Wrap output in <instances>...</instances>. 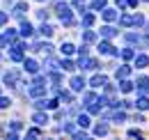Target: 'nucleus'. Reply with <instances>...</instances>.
I'll use <instances>...</instances> for the list:
<instances>
[{
  "label": "nucleus",
  "instance_id": "obj_1",
  "mask_svg": "<svg viewBox=\"0 0 149 140\" xmlns=\"http://www.w3.org/2000/svg\"><path fill=\"white\" fill-rule=\"evenodd\" d=\"M92 85H94V88H101V85H106V78H101V76H94V78H92Z\"/></svg>",
  "mask_w": 149,
  "mask_h": 140
},
{
  "label": "nucleus",
  "instance_id": "obj_2",
  "mask_svg": "<svg viewBox=\"0 0 149 140\" xmlns=\"http://www.w3.org/2000/svg\"><path fill=\"white\" fill-rule=\"evenodd\" d=\"M99 51H101V53H112V46H110V44H101Z\"/></svg>",
  "mask_w": 149,
  "mask_h": 140
},
{
  "label": "nucleus",
  "instance_id": "obj_3",
  "mask_svg": "<svg viewBox=\"0 0 149 140\" xmlns=\"http://www.w3.org/2000/svg\"><path fill=\"white\" fill-rule=\"evenodd\" d=\"M71 85H74V90H80V88H83V80H80V78H74Z\"/></svg>",
  "mask_w": 149,
  "mask_h": 140
},
{
  "label": "nucleus",
  "instance_id": "obj_4",
  "mask_svg": "<svg viewBox=\"0 0 149 140\" xmlns=\"http://www.w3.org/2000/svg\"><path fill=\"white\" fill-rule=\"evenodd\" d=\"M147 85H149V80H147V78H140V80H138V88H140V90H145Z\"/></svg>",
  "mask_w": 149,
  "mask_h": 140
},
{
  "label": "nucleus",
  "instance_id": "obj_5",
  "mask_svg": "<svg viewBox=\"0 0 149 140\" xmlns=\"http://www.w3.org/2000/svg\"><path fill=\"white\" fill-rule=\"evenodd\" d=\"M145 64H147V57L140 55V57H138V67H145Z\"/></svg>",
  "mask_w": 149,
  "mask_h": 140
},
{
  "label": "nucleus",
  "instance_id": "obj_6",
  "mask_svg": "<svg viewBox=\"0 0 149 140\" xmlns=\"http://www.w3.org/2000/svg\"><path fill=\"white\" fill-rule=\"evenodd\" d=\"M103 35H106V37H112V35H115V30H112V28H103Z\"/></svg>",
  "mask_w": 149,
  "mask_h": 140
},
{
  "label": "nucleus",
  "instance_id": "obj_7",
  "mask_svg": "<svg viewBox=\"0 0 149 140\" xmlns=\"http://www.w3.org/2000/svg\"><path fill=\"white\" fill-rule=\"evenodd\" d=\"M62 51H64V53H71V51H74V46H71V44H64V46H62Z\"/></svg>",
  "mask_w": 149,
  "mask_h": 140
},
{
  "label": "nucleus",
  "instance_id": "obj_8",
  "mask_svg": "<svg viewBox=\"0 0 149 140\" xmlns=\"http://www.w3.org/2000/svg\"><path fill=\"white\" fill-rule=\"evenodd\" d=\"M78 124H80V126H87V124H90V120H87V117H80V120H78Z\"/></svg>",
  "mask_w": 149,
  "mask_h": 140
},
{
  "label": "nucleus",
  "instance_id": "obj_9",
  "mask_svg": "<svg viewBox=\"0 0 149 140\" xmlns=\"http://www.w3.org/2000/svg\"><path fill=\"white\" fill-rule=\"evenodd\" d=\"M138 106H140V108H147L149 101H147V99H140V101H138Z\"/></svg>",
  "mask_w": 149,
  "mask_h": 140
},
{
  "label": "nucleus",
  "instance_id": "obj_10",
  "mask_svg": "<svg viewBox=\"0 0 149 140\" xmlns=\"http://www.w3.org/2000/svg\"><path fill=\"white\" fill-rule=\"evenodd\" d=\"M103 16L108 18V21H112V18H115V12H110V9H108V12H106V14H103Z\"/></svg>",
  "mask_w": 149,
  "mask_h": 140
},
{
  "label": "nucleus",
  "instance_id": "obj_11",
  "mask_svg": "<svg viewBox=\"0 0 149 140\" xmlns=\"http://www.w3.org/2000/svg\"><path fill=\"white\" fill-rule=\"evenodd\" d=\"M106 131H108V129H106L103 124H101V126H96V133H99V136H101V133H106Z\"/></svg>",
  "mask_w": 149,
  "mask_h": 140
},
{
  "label": "nucleus",
  "instance_id": "obj_12",
  "mask_svg": "<svg viewBox=\"0 0 149 140\" xmlns=\"http://www.w3.org/2000/svg\"><path fill=\"white\" fill-rule=\"evenodd\" d=\"M122 90H124V92H129V90H131V83H126V80H124V83H122Z\"/></svg>",
  "mask_w": 149,
  "mask_h": 140
},
{
  "label": "nucleus",
  "instance_id": "obj_13",
  "mask_svg": "<svg viewBox=\"0 0 149 140\" xmlns=\"http://www.w3.org/2000/svg\"><path fill=\"white\" fill-rule=\"evenodd\" d=\"M94 7H103V0H94Z\"/></svg>",
  "mask_w": 149,
  "mask_h": 140
}]
</instances>
